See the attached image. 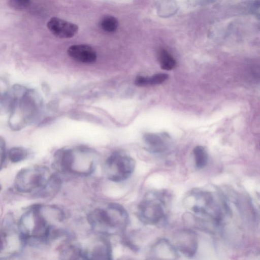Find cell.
Masks as SVG:
<instances>
[{
    "label": "cell",
    "mask_w": 260,
    "mask_h": 260,
    "mask_svg": "<svg viewBox=\"0 0 260 260\" xmlns=\"http://www.w3.org/2000/svg\"><path fill=\"white\" fill-rule=\"evenodd\" d=\"M64 218L63 212L57 207L34 205L20 219V239L25 244L46 243L59 234L52 221L60 222Z\"/></svg>",
    "instance_id": "6da1fadb"
},
{
    "label": "cell",
    "mask_w": 260,
    "mask_h": 260,
    "mask_svg": "<svg viewBox=\"0 0 260 260\" xmlns=\"http://www.w3.org/2000/svg\"><path fill=\"white\" fill-rule=\"evenodd\" d=\"M11 95L9 121L10 127L18 130L34 122L41 105L37 92L17 85L13 87Z\"/></svg>",
    "instance_id": "7a4b0ae2"
},
{
    "label": "cell",
    "mask_w": 260,
    "mask_h": 260,
    "mask_svg": "<svg viewBox=\"0 0 260 260\" xmlns=\"http://www.w3.org/2000/svg\"><path fill=\"white\" fill-rule=\"evenodd\" d=\"M88 221L94 231L102 235H112L124 232L129 218L122 206L110 203L105 207L92 210L88 216Z\"/></svg>",
    "instance_id": "3957f363"
},
{
    "label": "cell",
    "mask_w": 260,
    "mask_h": 260,
    "mask_svg": "<svg viewBox=\"0 0 260 260\" xmlns=\"http://www.w3.org/2000/svg\"><path fill=\"white\" fill-rule=\"evenodd\" d=\"M187 206L195 220V223H211L219 225L222 219V211L214 196L209 191H194L187 197Z\"/></svg>",
    "instance_id": "277c9868"
},
{
    "label": "cell",
    "mask_w": 260,
    "mask_h": 260,
    "mask_svg": "<svg viewBox=\"0 0 260 260\" xmlns=\"http://www.w3.org/2000/svg\"><path fill=\"white\" fill-rule=\"evenodd\" d=\"M52 174L45 166H35L21 169L14 179L16 190L22 193H34L43 188Z\"/></svg>",
    "instance_id": "5b68a950"
},
{
    "label": "cell",
    "mask_w": 260,
    "mask_h": 260,
    "mask_svg": "<svg viewBox=\"0 0 260 260\" xmlns=\"http://www.w3.org/2000/svg\"><path fill=\"white\" fill-rule=\"evenodd\" d=\"M166 195L164 192H151L141 202L138 215L142 222L155 225L165 219Z\"/></svg>",
    "instance_id": "8992f818"
},
{
    "label": "cell",
    "mask_w": 260,
    "mask_h": 260,
    "mask_svg": "<svg viewBox=\"0 0 260 260\" xmlns=\"http://www.w3.org/2000/svg\"><path fill=\"white\" fill-rule=\"evenodd\" d=\"M136 162L131 156L115 152L106 160L104 172L107 178L119 182L128 178L135 170Z\"/></svg>",
    "instance_id": "52a82bcc"
},
{
    "label": "cell",
    "mask_w": 260,
    "mask_h": 260,
    "mask_svg": "<svg viewBox=\"0 0 260 260\" xmlns=\"http://www.w3.org/2000/svg\"><path fill=\"white\" fill-rule=\"evenodd\" d=\"M173 245L177 251L185 256L192 257L196 253L198 247L197 235L190 230H179L173 236Z\"/></svg>",
    "instance_id": "ba28073f"
},
{
    "label": "cell",
    "mask_w": 260,
    "mask_h": 260,
    "mask_svg": "<svg viewBox=\"0 0 260 260\" xmlns=\"http://www.w3.org/2000/svg\"><path fill=\"white\" fill-rule=\"evenodd\" d=\"M47 27L55 36L63 39L71 38L78 31V26L63 19L52 17L47 22Z\"/></svg>",
    "instance_id": "9c48e42d"
},
{
    "label": "cell",
    "mask_w": 260,
    "mask_h": 260,
    "mask_svg": "<svg viewBox=\"0 0 260 260\" xmlns=\"http://www.w3.org/2000/svg\"><path fill=\"white\" fill-rule=\"evenodd\" d=\"M84 259H111L112 248L109 242L104 238L96 240L90 248L83 250Z\"/></svg>",
    "instance_id": "30bf717a"
},
{
    "label": "cell",
    "mask_w": 260,
    "mask_h": 260,
    "mask_svg": "<svg viewBox=\"0 0 260 260\" xmlns=\"http://www.w3.org/2000/svg\"><path fill=\"white\" fill-rule=\"evenodd\" d=\"M151 255L154 259H175L178 258L177 251L169 240L161 239L156 242L151 250Z\"/></svg>",
    "instance_id": "8fae6325"
},
{
    "label": "cell",
    "mask_w": 260,
    "mask_h": 260,
    "mask_svg": "<svg viewBox=\"0 0 260 260\" xmlns=\"http://www.w3.org/2000/svg\"><path fill=\"white\" fill-rule=\"evenodd\" d=\"M69 55L75 60L82 63H92L96 59V53L90 46L85 44L71 46L68 49Z\"/></svg>",
    "instance_id": "7c38bea8"
},
{
    "label": "cell",
    "mask_w": 260,
    "mask_h": 260,
    "mask_svg": "<svg viewBox=\"0 0 260 260\" xmlns=\"http://www.w3.org/2000/svg\"><path fill=\"white\" fill-rule=\"evenodd\" d=\"M61 180L56 173L52 174L47 183L34 194L36 198H47L55 195L59 190Z\"/></svg>",
    "instance_id": "4fadbf2b"
},
{
    "label": "cell",
    "mask_w": 260,
    "mask_h": 260,
    "mask_svg": "<svg viewBox=\"0 0 260 260\" xmlns=\"http://www.w3.org/2000/svg\"><path fill=\"white\" fill-rule=\"evenodd\" d=\"M60 256L63 259H84L83 250L77 244L67 242L59 248Z\"/></svg>",
    "instance_id": "5bb4252c"
},
{
    "label": "cell",
    "mask_w": 260,
    "mask_h": 260,
    "mask_svg": "<svg viewBox=\"0 0 260 260\" xmlns=\"http://www.w3.org/2000/svg\"><path fill=\"white\" fill-rule=\"evenodd\" d=\"M196 167L199 169L204 168L207 164L208 155L206 149L201 146H196L193 150Z\"/></svg>",
    "instance_id": "9a60e30c"
},
{
    "label": "cell",
    "mask_w": 260,
    "mask_h": 260,
    "mask_svg": "<svg viewBox=\"0 0 260 260\" xmlns=\"http://www.w3.org/2000/svg\"><path fill=\"white\" fill-rule=\"evenodd\" d=\"M146 143L154 152H160L164 150L165 145L161 138L154 134H147L144 136Z\"/></svg>",
    "instance_id": "2e32d148"
},
{
    "label": "cell",
    "mask_w": 260,
    "mask_h": 260,
    "mask_svg": "<svg viewBox=\"0 0 260 260\" xmlns=\"http://www.w3.org/2000/svg\"><path fill=\"white\" fill-rule=\"evenodd\" d=\"M159 62L161 69L165 70H171L176 65V61L172 55L166 50H161L159 55Z\"/></svg>",
    "instance_id": "e0dca14e"
},
{
    "label": "cell",
    "mask_w": 260,
    "mask_h": 260,
    "mask_svg": "<svg viewBox=\"0 0 260 260\" xmlns=\"http://www.w3.org/2000/svg\"><path fill=\"white\" fill-rule=\"evenodd\" d=\"M117 19L113 16L106 15L104 16L100 22L101 28L106 32H113L118 27Z\"/></svg>",
    "instance_id": "ac0fdd59"
},
{
    "label": "cell",
    "mask_w": 260,
    "mask_h": 260,
    "mask_svg": "<svg viewBox=\"0 0 260 260\" xmlns=\"http://www.w3.org/2000/svg\"><path fill=\"white\" fill-rule=\"evenodd\" d=\"M28 156L27 150L22 147H14L8 152V157L13 163H17L25 159Z\"/></svg>",
    "instance_id": "d6986e66"
},
{
    "label": "cell",
    "mask_w": 260,
    "mask_h": 260,
    "mask_svg": "<svg viewBox=\"0 0 260 260\" xmlns=\"http://www.w3.org/2000/svg\"><path fill=\"white\" fill-rule=\"evenodd\" d=\"M30 3V0H8V4L13 9L22 11L26 9Z\"/></svg>",
    "instance_id": "ffe728a7"
},
{
    "label": "cell",
    "mask_w": 260,
    "mask_h": 260,
    "mask_svg": "<svg viewBox=\"0 0 260 260\" xmlns=\"http://www.w3.org/2000/svg\"><path fill=\"white\" fill-rule=\"evenodd\" d=\"M169 77L165 73L156 74L148 78V85H157L165 82Z\"/></svg>",
    "instance_id": "44dd1931"
},
{
    "label": "cell",
    "mask_w": 260,
    "mask_h": 260,
    "mask_svg": "<svg viewBox=\"0 0 260 260\" xmlns=\"http://www.w3.org/2000/svg\"><path fill=\"white\" fill-rule=\"evenodd\" d=\"M6 157V143L4 139L0 137V170L3 166Z\"/></svg>",
    "instance_id": "7402d4cb"
},
{
    "label": "cell",
    "mask_w": 260,
    "mask_h": 260,
    "mask_svg": "<svg viewBox=\"0 0 260 260\" xmlns=\"http://www.w3.org/2000/svg\"><path fill=\"white\" fill-rule=\"evenodd\" d=\"M7 235L5 232L0 230V253L6 247L7 245Z\"/></svg>",
    "instance_id": "603a6c76"
},
{
    "label": "cell",
    "mask_w": 260,
    "mask_h": 260,
    "mask_svg": "<svg viewBox=\"0 0 260 260\" xmlns=\"http://www.w3.org/2000/svg\"><path fill=\"white\" fill-rule=\"evenodd\" d=\"M135 83L136 85L139 86L148 85V78L143 76H138L136 78Z\"/></svg>",
    "instance_id": "cb8c5ba5"
},
{
    "label": "cell",
    "mask_w": 260,
    "mask_h": 260,
    "mask_svg": "<svg viewBox=\"0 0 260 260\" xmlns=\"http://www.w3.org/2000/svg\"><path fill=\"white\" fill-rule=\"evenodd\" d=\"M1 189H2V186H1V185L0 184V191H1Z\"/></svg>",
    "instance_id": "d4e9b609"
}]
</instances>
